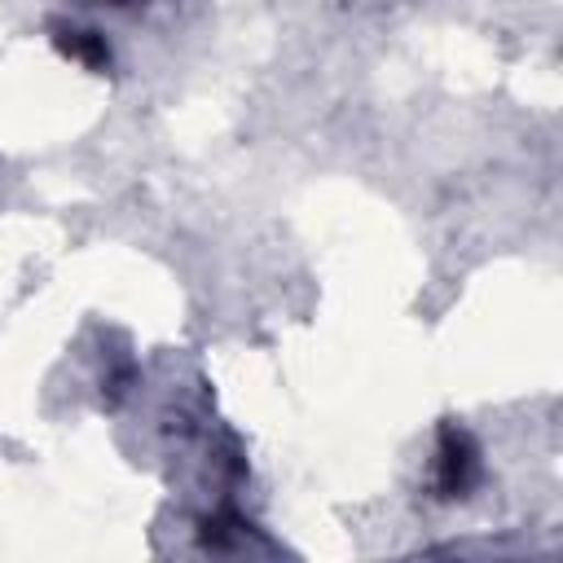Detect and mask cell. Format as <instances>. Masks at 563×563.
Masks as SVG:
<instances>
[{"mask_svg": "<svg viewBox=\"0 0 563 563\" xmlns=\"http://www.w3.org/2000/svg\"><path fill=\"white\" fill-rule=\"evenodd\" d=\"M57 48L66 57H75L79 66H88V70H106L110 66V48H106V40L97 31H79V26L57 31Z\"/></svg>", "mask_w": 563, "mask_h": 563, "instance_id": "2", "label": "cell"}, {"mask_svg": "<svg viewBox=\"0 0 563 563\" xmlns=\"http://www.w3.org/2000/svg\"><path fill=\"white\" fill-rule=\"evenodd\" d=\"M471 475H475V449L466 444L462 431L444 427V435H440V488L453 497L471 484Z\"/></svg>", "mask_w": 563, "mask_h": 563, "instance_id": "1", "label": "cell"}]
</instances>
